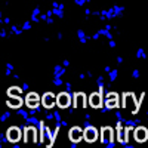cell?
Instances as JSON below:
<instances>
[{"label": "cell", "instance_id": "1", "mask_svg": "<svg viewBox=\"0 0 148 148\" xmlns=\"http://www.w3.org/2000/svg\"><path fill=\"white\" fill-rule=\"evenodd\" d=\"M84 136H86V139H88V141H93V139L96 138V130H95L93 127L86 129V132H84Z\"/></svg>", "mask_w": 148, "mask_h": 148}, {"label": "cell", "instance_id": "2", "mask_svg": "<svg viewBox=\"0 0 148 148\" xmlns=\"http://www.w3.org/2000/svg\"><path fill=\"white\" fill-rule=\"evenodd\" d=\"M68 102H70V96L67 93H61L59 95V105L65 107V105H68Z\"/></svg>", "mask_w": 148, "mask_h": 148}, {"label": "cell", "instance_id": "3", "mask_svg": "<svg viewBox=\"0 0 148 148\" xmlns=\"http://www.w3.org/2000/svg\"><path fill=\"white\" fill-rule=\"evenodd\" d=\"M135 135H136V138H138V139L144 141V139L147 138V130H145L144 127H139V129L136 130V133H135Z\"/></svg>", "mask_w": 148, "mask_h": 148}, {"label": "cell", "instance_id": "4", "mask_svg": "<svg viewBox=\"0 0 148 148\" xmlns=\"http://www.w3.org/2000/svg\"><path fill=\"white\" fill-rule=\"evenodd\" d=\"M82 136V130L79 129V127H74L73 130H71V138L73 139H79Z\"/></svg>", "mask_w": 148, "mask_h": 148}, {"label": "cell", "instance_id": "5", "mask_svg": "<svg viewBox=\"0 0 148 148\" xmlns=\"http://www.w3.org/2000/svg\"><path fill=\"white\" fill-rule=\"evenodd\" d=\"M43 101H45V104H46L47 107L52 105V104H53V95H52V93H46V96H45Z\"/></svg>", "mask_w": 148, "mask_h": 148}, {"label": "cell", "instance_id": "6", "mask_svg": "<svg viewBox=\"0 0 148 148\" xmlns=\"http://www.w3.org/2000/svg\"><path fill=\"white\" fill-rule=\"evenodd\" d=\"M18 136H19V132H18V130H16L15 127L9 130V138H10L12 141H15V139H16Z\"/></svg>", "mask_w": 148, "mask_h": 148}, {"label": "cell", "instance_id": "7", "mask_svg": "<svg viewBox=\"0 0 148 148\" xmlns=\"http://www.w3.org/2000/svg\"><path fill=\"white\" fill-rule=\"evenodd\" d=\"M104 139H105V142H110V139H111V129L110 127L104 129Z\"/></svg>", "mask_w": 148, "mask_h": 148}, {"label": "cell", "instance_id": "8", "mask_svg": "<svg viewBox=\"0 0 148 148\" xmlns=\"http://www.w3.org/2000/svg\"><path fill=\"white\" fill-rule=\"evenodd\" d=\"M92 102H93L95 105L99 104V95H98V93H93V96H92Z\"/></svg>", "mask_w": 148, "mask_h": 148}, {"label": "cell", "instance_id": "9", "mask_svg": "<svg viewBox=\"0 0 148 148\" xmlns=\"http://www.w3.org/2000/svg\"><path fill=\"white\" fill-rule=\"evenodd\" d=\"M36 102L37 101V96H36V93H31V95H28V102Z\"/></svg>", "mask_w": 148, "mask_h": 148}]
</instances>
